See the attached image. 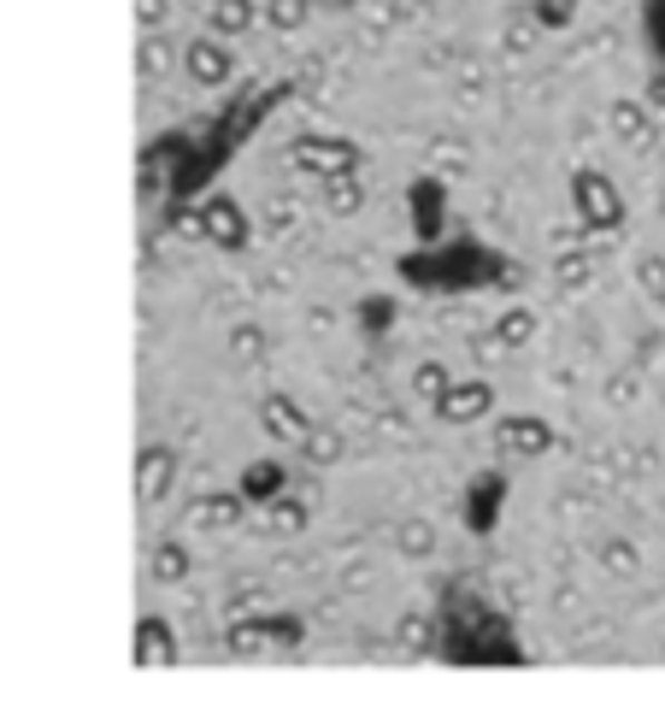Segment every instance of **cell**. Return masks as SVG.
Returning a JSON list of instances; mask_svg holds the SVG:
<instances>
[{
  "label": "cell",
  "mask_w": 665,
  "mask_h": 701,
  "mask_svg": "<svg viewBox=\"0 0 665 701\" xmlns=\"http://www.w3.org/2000/svg\"><path fill=\"white\" fill-rule=\"evenodd\" d=\"M277 489V466H254V478H247V495H272Z\"/></svg>",
  "instance_id": "8"
},
{
  "label": "cell",
  "mask_w": 665,
  "mask_h": 701,
  "mask_svg": "<svg viewBox=\"0 0 665 701\" xmlns=\"http://www.w3.org/2000/svg\"><path fill=\"white\" fill-rule=\"evenodd\" d=\"M577 206H584V218H595V224L625 218V206H618V195L607 189V177H577Z\"/></svg>",
  "instance_id": "6"
},
{
  "label": "cell",
  "mask_w": 665,
  "mask_h": 701,
  "mask_svg": "<svg viewBox=\"0 0 665 701\" xmlns=\"http://www.w3.org/2000/svg\"><path fill=\"white\" fill-rule=\"evenodd\" d=\"M642 25H648V41H654V53L665 59V0H642Z\"/></svg>",
  "instance_id": "7"
},
{
  "label": "cell",
  "mask_w": 665,
  "mask_h": 701,
  "mask_svg": "<svg viewBox=\"0 0 665 701\" xmlns=\"http://www.w3.org/2000/svg\"><path fill=\"white\" fill-rule=\"evenodd\" d=\"M277 89L265 95H242V100H224V107H213L206 118L183 124V130L159 136L148 154H141V165H154V172H165V206H189L206 183H213L224 165L236 159V148H247V136L265 124V113H272Z\"/></svg>",
  "instance_id": "1"
},
{
  "label": "cell",
  "mask_w": 665,
  "mask_h": 701,
  "mask_svg": "<svg viewBox=\"0 0 665 701\" xmlns=\"http://www.w3.org/2000/svg\"><path fill=\"white\" fill-rule=\"evenodd\" d=\"M442 218H448V195L436 177H419L412 183V236L419 242H436L442 236Z\"/></svg>",
  "instance_id": "5"
},
{
  "label": "cell",
  "mask_w": 665,
  "mask_h": 701,
  "mask_svg": "<svg viewBox=\"0 0 665 701\" xmlns=\"http://www.w3.org/2000/svg\"><path fill=\"white\" fill-rule=\"evenodd\" d=\"M436 649H442L448 666H518V660H525L501 607L471 584L442 590V607H436Z\"/></svg>",
  "instance_id": "2"
},
{
  "label": "cell",
  "mask_w": 665,
  "mask_h": 701,
  "mask_svg": "<svg viewBox=\"0 0 665 701\" xmlns=\"http://www.w3.org/2000/svg\"><path fill=\"white\" fill-rule=\"evenodd\" d=\"M412 289H424V295H471V289H501L507 283V254L477 236H436V242H419L412 254H401L394 265Z\"/></svg>",
  "instance_id": "3"
},
{
  "label": "cell",
  "mask_w": 665,
  "mask_h": 701,
  "mask_svg": "<svg viewBox=\"0 0 665 701\" xmlns=\"http://www.w3.org/2000/svg\"><path fill=\"white\" fill-rule=\"evenodd\" d=\"M501 502H507V478L501 471H483V478L466 489V530L489 536L495 525H501Z\"/></svg>",
  "instance_id": "4"
}]
</instances>
